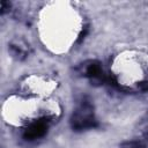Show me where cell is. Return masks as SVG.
Listing matches in <instances>:
<instances>
[{"mask_svg":"<svg viewBox=\"0 0 148 148\" xmlns=\"http://www.w3.org/2000/svg\"><path fill=\"white\" fill-rule=\"evenodd\" d=\"M71 127L74 131H86L95 128L98 124L95 117L94 106L88 98L80 101L71 116Z\"/></svg>","mask_w":148,"mask_h":148,"instance_id":"obj_1","label":"cell"},{"mask_svg":"<svg viewBox=\"0 0 148 148\" xmlns=\"http://www.w3.org/2000/svg\"><path fill=\"white\" fill-rule=\"evenodd\" d=\"M80 75L88 77L94 86H101L105 82V76L102 69V65L97 60H88L81 64L77 68Z\"/></svg>","mask_w":148,"mask_h":148,"instance_id":"obj_2","label":"cell"},{"mask_svg":"<svg viewBox=\"0 0 148 148\" xmlns=\"http://www.w3.org/2000/svg\"><path fill=\"white\" fill-rule=\"evenodd\" d=\"M49 130V123L45 119H37L32 121L23 132V138L27 141H34L43 138Z\"/></svg>","mask_w":148,"mask_h":148,"instance_id":"obj_3","label":"cell"},{"mask_svg":"<svg viewBox=\"0 0 148 148\" xmlns=\"http://www.w3.org/2000/svg\"><path fill=\"white\" fill-rule=\"evenodd\" d=\"M9 52L12 53V56L16 59H24L27 57V50L25 47L21 46L20 44H10L9 45Z\"/></svg>","mask_w":148,"mask_h":148,"instance_id":"obj_4","label":"cell"},{"mask_svg":"<svg viewBox=\"0 0 148 148\" xmlns=\"http://www.w3.org/2000/svg\"><path fill=\"white\" fill-rule=\"evenodd\" d=\"M120 148H146V146L141 141L130 140V141H124L120 145Z\"/></svg>","mask_w":148,"mask_h":148,"instance_id":"obj_5","label":"cell"},{"mask_svg":"<svg viewBox=\"0 0 148 148\" xmlns=\"http://www.w3.org/2000/svg\"><path fill=\"white\" fill-rule=\"evenodd\" d=\"M0 6H1V14H5L10 8V2H8V1H1Z\"/></svg>","mask_w":148,"mask_h":148,"instance_id":"obj_6","label":"cell"},{"mask_svg":"<svg viewBox=\"0 0 148 148\" xmlns=\"http://www.w3.org/2000/svg\"><path fill=\"white\" fill-rule=\"evenodd\" d=\"M139 88H140L141 90H148V81L141 82V83L139 84Z\"/></svg>","mask_w":148,"mask_h":148,"instance_id":"obj_7","label":"cell"}]
</instances>
